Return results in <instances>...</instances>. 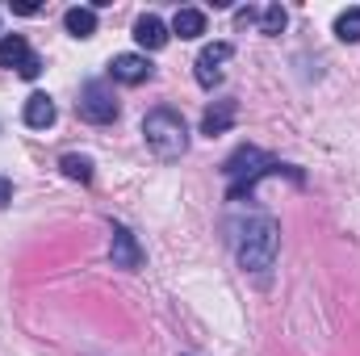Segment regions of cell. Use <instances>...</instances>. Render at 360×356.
<instances>
[{
    "instance_id": "6da1fadb",
    "label": "cell",
    "mask_w": 360,
    "mask_h": 356,
    "mask_svg": "<svg viewBox=\"0 0 360 356\" xmlns=\"http://www.w3.org/2000/svg\"><path fill=\"white\" fill-rule=\"evenodd\" d=\"M276 248H281V227L276 218H252L239 227V239H235V252H239V265L248 272H264L276 260Z\"/></svg>"
},
{
    "instance_id": "7a4b0ae2",
    "label": "cell",
    "mask_w": 360,
    "mask_h": 356,
    "mask_svg": "<svg viewBox=\"0 0 360 356\" xmlns=\"http://www.w3.org/2000/svg\"><path fill=\"white\" fill-rule=\"evenodd\" d=\"M143 139H147V147L160 160H180L184 147H188V126H184V117H180L176 109L164 105V109H151L143 117Z\"/></svg>"
},
{
    "instance_id": "3957f363",
    "label": "cell",
    "mask_w": 360,
    "mask_h": 356,
    "mask_svg": "<svg viewBox=\"0 0 360 356\" xmlns=\"http://www.w3.org/2000/svg\"><path fill=\"white\" fill-rule=\"evenodd\" d=\"M269 168H276V160H272V155H264L260 147H239V151L222 164V172L231 177V201H239V197H243V193H248L260 177H264Z\"/></svg>"
},
{
    "instance_id": "277c9868",
    "label": "cell",
    "mask_w": 360,
    "mask_h": 356,
    "mask_svg": "<svg viewBox=\"0 0 360 356\" xmlns=\"http://www.w3.org/2000/svg\"><path fill=\"white\" fill-rule=\"evenodd\" d=\"M80 117L92 122V126H109L113 117H117V101H113V92L105 80H89L84 92H80Z\"/></svg>"
},
{
    "instance_id": "5b68a950",
    "label": "cell",
    "mask_w": 360,
    "mask_h": 356,
    "mask_svg": "<svg viewBox=\"0 0 360 356\" xmlns=\"http://www.w3.org/2000/svg\"><path fill=\"white\" fill-rule=\"evenodd\" d=\"M109 260L113 268H126V272H134V268H143V248H139V239L122 227V222H113L109 227Z\"/></svg>"
},
{
    "instance_id": "8992f818",
    "label": "cell",
    "mask_w": 360,
    "mask_h": 356,
    "mask_svg": "<svg viewBox=\"0 0 360 356\" xmlns=\"http://www.w3.org/2000/svg\"><path fill=\"white\" fill-rule=\"evenodd\" d=\"M235 55L231 42H210L201 55H197V84L201 89H218L222 84V63Z\"/></svg>"
},
{
    "instance_id": "52a82bcc",
    "label": "cell",
    "mask_w": 360,
    "mask_h": 356,
    "mask_svg": "<svg viewBox=\"0 0 360 356\" xmlns=\"http://www.w3.org/2000/svg\"><path fill=\"white\" fill-rule=\"evenodd\" d=\"M151 63H147V55H113V63H109V76L113 80H122V84H143V80H151Z\"/></svg>"
},
{
    "instance_id": "ba28073f",
    "label": "cell",
    "mask_w": 360,
    "mask_h": 356,
    "mask_svg": "<svg viewBox=\"0 0 360 356\" xmlns=\"http://www.w3.org/2000/svg\"><path fill=\"white\" fill-rule=\"evenodd\" d=\"M168 38H172V34H168V25H164L155 13H143V17L134 21V42H139L143 51H164Z\"/></svg>"
},
{
    "instance_id": "9c48e42d",
    "label": "cell",
    "mask_w": 360,
    "mask_h": 356,
    "mask_svg": "<svg viewBox=\"0 0 360 356\" xmlns=\"http://www.w3.org/2000/svg\"><path fill=\"white\" fill-rule=\"evenodd\" d=\"M235 117H239V105L235 101H218L214 109H205V117H201V134H226L231 126H235Z\"/></svg>"
},
{
    "instance_id": "30bf717a",
    "label": "cell",
    "mask_w": 360,
    "mask_h": 356,
    "mask_svg": "<svg viewBox=\"0 0 360 356\" xmlns=\"http://www.w3.org/2000/svg\"><path fill=\"white\" fill-rule=\"evenodd\" d=\"M55 117H59V109H55V101H51L46 92H34V96L25 101V126L46 130V126H55Z\"/></svg>"
},
{
    "instance_id": "8fae6325",
    "label": "cell",
    "mask_w": 360,
    "mask_h": 356,
    "mask_svg": "<svg viewBox=\"0 0 360 356\" xmlns=\"http://www.w3.org/2000/svg\"><path fill=\"white\" fill-rule=\"evenodd\" d=\"M30 55H34V51H30V42H25L21 34L0 38V68H17V72H21V63H25Z\"/></svg>"
},
{
    "instance_id": "7c38bea8",
    "label": "cell",
    "mask_w": 360,
    "mask_h": 356,
    "mask_svg": "<svg viewBox=\"0 0 360 356\" xmlns=\"http://www.w3.org/2000/svg\"><path fill=\"white\" fill-rule=\"evenodd\" d=\"M63 25H68L72 38H92V34H96V8H80V4L68 8V13H63Z\"/></svg>"
},
{
    "instance_id": "4fadbf2b",
    "label": "cell",
    "mask_w": 360,
    "mask_h": 356,
    "mask_svg": "<svg viewBox=\"0 0 360 356\" xmlns=\"http://www.w3.org/2000/svg\"><path fill=\"white\" fill-rule=\"evenodd\" d=\"M172 34H180V38H201L205 34V13L201 8H176Z\"/></svg>"
},
{
    "instance_id": "5bb4252c",
    "label": "cell",
    "mask_w": 360,
    "mask_h": 356,
    "mask_svg": "<svg viewBox=\"0 0 360 356\" xmlns=\"http://www.w3.org/2000/svg\"><path fill=\"white\" fill-rule=\"evenodd\" d=\"M335 38L340 42H360V8H344L335 17Z\"/></svg>"
},
{
    "instance_id": "9a60e30c",
    "label": "cell",
    "mask_w": 360,
    "mask_h": 356,
    "mask_svg": "<svg viewBox=\"0 0 360 356\" xmlns=\"http://www.w3.org/2000/svg\"><path fill=\"white\" fill-rule=\"evenodd\" d=\"M59 168H63V177L68 180H80V184H89L92 180V160L89 155H63Z\"/></svg>"
},
{
    "instance_id": "2e32d148",
    "label": "cell",
    "mask_w": 360,
    "mask_h": 356,
    "mask_svg": "<svg viewBox=\"0 0 360 356\" xmlns=\"http://www.w3.org/2000/svg\"><path fill=\"white\" fill-rule=\"evenodd\" d=\"M281 30H285V8L281 4H269L260 13V34H281Z\"/></svg>"
},
{
    "instance_id": "e0dca14e",
    "label": "cell",
    "mask_w": 360,
    "mask_h": 356,
    "mask_svg": "<svg viewBox=\"0 0 360 356\" xmlns=\"http://www.w3.org/2000/svg\"><path fill=\"white\" fill-rule=\"evenodd\" d=\"M17 76H25V80H38V76H42V59H38V55H30V59L21 63V72H17Z\"/></svg>"
},
{
    "instance_id": "ac0fdd59",
    "label": "cell",
    "mask_w": 360,
    "mask_h": 356,
    "mask_svg": "<svg viewBox=\"0 0 360 356\" xmlns=\"http://www.w3.org/2000/svg\"><path fill=\"white\" fill-rule=\"evenodd\" d=\"M235 21H239V25H252V21H260V8H252V4H248V8H239V13H235Z\"/></svg>"
},
{
    "instance_id": "d6986e66",
    "label": "cell",
    "mask_w": 360,
    "mask_h": 356,
    "mask_svg": "<svg viewBox=\"0 0 360 356\" xmlns=\"http://www.w3.org/2000/svg\"><path fill=\"white\" fill-rule=\"evenodd\" d=\"M8 201H13V180L0 177V205H8Z\"/></svg>"
},
{
    "instance_id": "ffe728a7",
    "label": "cell",
    "mask_w": 360,
    "mask_h": 356,
    "mask_svg": "<svg viewBox=\"0 0 360 356\" xmlns=\"http://www.w3.org/2000/svg\"><path fill=\"white\" fill-rule=\"evenodd\" d=\"M13 8H17V13H25V17H34V13H38V4H34V0H21V4H13Z\"/></svg>"
}]
</instances>
